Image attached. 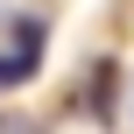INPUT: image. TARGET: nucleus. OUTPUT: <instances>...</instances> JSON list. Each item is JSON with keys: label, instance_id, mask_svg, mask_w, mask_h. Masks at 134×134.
Segmentation results:
<instances>
[{"label": "nucleus", "instance_id": "1", "mask_svg": "<svg viewBox=\"0 0 134 134\" xmlns=\"http://www.w3.org/2000/svg\"><path fill=\"white\" fill-rule=\"evenodd\" d=\"M85 106H92L99 120L113 113V57H106V64H92V85H85Z\"/></svg>", "mask_w": 134, "mask_h": 134}, {"label": "nucleus", "instance_id": "2", "mask_svg": "<svg viewBox=\"0 0 134 134\" xmlns=\"http://www.w3.org/2000/svg\"><path fill=\"white\" fill-rule=\"evenodd\" d=\"M21 78H35V57L28 49H0V85H21Z\"/></svg>", "mask_w": 134, "mask_h": 134}]
</instances>
